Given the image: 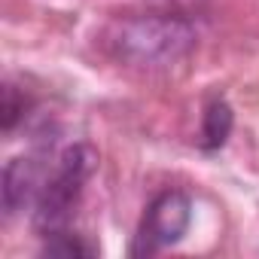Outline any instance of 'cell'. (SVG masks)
I'll list each match as a JSON object with an SVG mask.
<instances>
[{"label":"cell","instance_id":"obj_1","mask_svg":"<svg viewBox=\"0 0 259 259\" xmlns=\"http://www.w3.org/2000/svg\"><path fill=\"white\" fill-rule=\"evenodd\" d=\"M107 52L125 67L138 70H168L183 61L195 46V31L180 16L144 13L116 19L104 37Z\"/></svg>","mask_w":259,"mask_h":259},{"label":"cell","instance_id":"obj_2","mask_svg":"<svg viewBox=\"0 0 259 259\" xmlns=\"http://www.w3.org/2000/svg\"><path fill=\"white\" fill-rule=\"evenodd\" d=\"M95 153L92 147H70L61 153L55 168L46 177V186L34 204V226L43 238L67 232V223L73 217V207L82 198V189L95 171Z\"/></svg>","mask_w":259,"mask_h":259},{"label":"cell","instance_id":"obj_3","mask_svg":"<svg viewBox=\"0 0 259 259\" xmlns=\"http://www.w3.org/2000/svg\"><path fill=\"white\" fill-rule=\"evenodd\" d=\"M189 217H192V207H189V198L183 192H177V189L162 192L147 207L132 253L135 256H153V253L177 244L183 238V232L189 229Z\"/></svg>","mask_w":259,"mask_h":259},{"label":"cell","instance_id":"obj_4","mask_svg":"<svg viewBox=\"0 0 259 259\" xmlns=\"http://www.w3.org/2000/svg\"><path fill=\"white\" fill-rule=\"evenodd\" d=\"M46 177H49V171L37 159H31V156L13 159L4 171V210L13 217L19 210L34 207L46 186Z\"/></svg>","mask_w":259,"mask_h":259},{"label":"cell","instance_id":"obj_5","mask_svg":"<svg viewBox=\"0 0 259 259\" xmlns=\"http://www.w3.org/2000/svg\"><path fill=\"white\" fill-rule=\"evenodd\" d=\"M229 132H232V110H229L226 101H213V104L207 107V113H204L201 144H204L207 150H217V147L226 144Z\"/></svg>","mask_w":259,"mask_h":259},{"label":"cell","instance_id":"obj_6","mask_svg":"<svg viewBox=\"0 0 259 259\" xmlns=\"http://www.w3.org/2000/svg\"><path fill=\"white\" fill-rule=\"evenodd\" d=\"M46 253H55V256H95L98 247L89 244V241H82L79 235L58 232V235L46 238Z\"/></svg>","mask_w":259,"mask_h":259},{"label":"cell","instance_id":"obj_7","mask_svg":"<svg viewBox=\"0 0 259 259\" xmlns=\"http://www.w3.org/2000/svg\"><path fill=\"white\" fill-rule=\"evenodd\" d=\"M25 113V101H16V89L7 85L4 89V128L13 132V125L19 122V116Z\"/></svg>","mask_w":259,"mask_h":259}]
</instances>
